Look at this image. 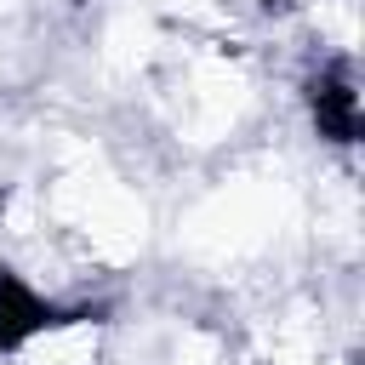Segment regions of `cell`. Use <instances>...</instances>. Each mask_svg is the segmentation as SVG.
<instances>
[{
  "instance_id": "1",
  "label": "cell",
  "mask_w": 365,
  "mask_h": 365,
  "mask_svg": "<svg viewBox=\"0 0 365 365\" xmlns=\"http://www.w3.org/2000/svg\"><path fill=\"white\" fill-rule=\"evenodd\" d=\"M308 108H314V125L325 143H354L359 137V97H354V80L348 68H325L308 80Z\"/></svg>"
},
{
  "instance_id": "2",
  "label": "cell",
  "mask_w": 365,
  "mask_h": 365,
  "mask_svg": "<svg viewBox=\"0 0 365 365\" xmlns=\"http://www.w3.org/2000/svg\"><path fill=\"white\" fill-rule=\"evenodd\" d=\"M46 325H57V308H51L34 285H23L11 268H0V354L23 348V342L40 336Z\"/></svg>"
}]
</instances>
